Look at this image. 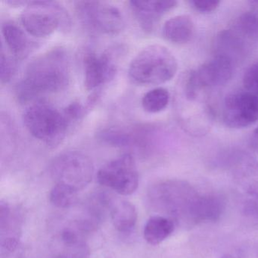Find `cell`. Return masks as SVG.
<instances>
[{
  "label": "cell",
  "instance_id": "1",
  "mask_svg": "<svg viewBox=\"0 0 258 258\" xmlns=\"http://www.w3.org/2000/svg\"><path fill=\"white\" fill-rule=\"evenodd\" d=\"M71 80L69 54L55 47L34 58L16 86V94L22 103L43 100L42 98L66 90Z\"/></svg>",
  "mask_w": 258,
  "mask_h": 258
},
{
  "label": "cell",
  "instance_id": "2",
  "mask_svg": "<svg viewBox=\"0 0 258 258\" xmlns=\"http://www.w3.org/2000/svg\"><path fill=\"white\" fill-rule=\"evenodd\" d=\"M147 196L152 209L171 219L176 225L191 227L198 224V208L202 195L186 181H160L150 187Z\"/></svg>",
  "mask_w": 258,
  "mask_h": 258
},
{
  "label": "cell",
  "instance_id": "3",
  "mask_svg": "<svg viewBox=\"0 0 258 258\" xmlns=\"http://www.w3.org/2000/svg\"><path fill=\"white\" fill-rule=\"evenodd\" d=\"M208 90L197 82L192 70L184 73L179 80L180 122L184 130L191 135L208 134L214 123V112Z\"/></svg>",
  "mask_w": 258,
  "mask_h": 258
},
{
  "label": "cell",
  "instance_id": "4",
  "mask_svg": "<svg viewBox=\"0 0 258 258\" xmlns=\"http://www.w3.org/2000/svg\"><path fill=\"white\" fill-rule=\"evenodd\" d=\"M177 60L165 46L153 44L142 49L130 64V78L137 84L159 85L174 78Z\"/></svg>",
  "mask_w": 258,
  "mask_h": 258
},
{
  "label": "cell",
  "instance_id": "5",
  "mask_svg": "<svg viewBox=\"0 0 258 258\" xmlns=\"http://www.w3.org/2000/svg\"><path fill=\"white\" fill-rule=\"evenodd\" d=\"M23 121L34 138L50 147L61 143L72 124L63 110L44 100L29 105L24 111Z\"/></svg>",
  "mask_w": 258,
  "mask_h": 258
},
{
  "label": "cell",
  "instance_id": "6",
  "mask_svg": "<svg viewBox=\"0 0 258 258\" xmlns=\"http://www.w3.org/2000/svg\"><path fill=\"white\" fill-rule=\"evenodd\" d=\"M258 43V13L254 10L240 15L228 29L216 38V53L227 55L234 62L247 55Z\"/></svg>",
  "mask_w": 258,
  "mask_h": 258
},
{
  "label": "cell",
  "instance_id": "7",
  "mask_svg": "<svg viewBox=\"0 0 258 258\" xmlns=\"http://www.w3.org/2000/svg\"><path fill=\"white\" fill-rule=\"evenodd\" d=\"M21 15V22L27 32L34 37H46L58 28L67 30L70 18L59 4L52 1H30Z\"/></svg>",
  "mask_w": 258,
  "mask_h": 258
},
{
  "label": "cell",
  "instance_id": "8",
  "mask_svg": "<svg viewBox=\"0 0 258 258\" xmlns=\"http://www.w3.org/2000/svg\"><path fill=\"white\" fill-rule=\"evenodd\" d=\"M49 171L55 184L79 191L93 179L94 166L91 159L83 152L69 151L52 160Z\"/></svg>",
  "mask_w": 258,
  "mask_h": 258
},
{
  "label": "cell",
  "instance_id": "9",
  "mask_svg": "<svg viewBox=\"0 0 258 258\" xmlns=\"http://www.w3.org/2000/svg\"><path fill=\"white\" fill-rule=\"evenodd\" d=\"M75 10L80 22L90 32L116 35L124 29L123 15L108 3L80 1L75 4Z\"/></svg>",
  "mask_w": 258,
  "mask_h": 258
},
{
  "label": "cell",
  "instance_id": "10",
  "mask_svg": "<svg viewBox=\"0 0 258 258\" xmlns=\"http://www.w3.org/2000/svg\"><path fill=\"white\" fill-rule=\"evenodd\" d=\"M99 183L121 196H130L139 186L138 168L131 154H123L102 166L97 173Z\"/></svg>",
  "mask_w": 258,
  "mask_h": 258
},
{
  "label": "cell",
  "instance_id": "11",
  "mask_svg": "<svg viewBox=\"0 0 258 258\" xmlns=\"http://www.w3.org/2000/svg\"><path fill=\"white\" fill-rule=\"evenodd\" d=\"M222 119L232 129L248 127L258 122V97L246 90L232 92L223 101Z\"/></svg>",
  "mask_w": 258,
  "mask_h": 258
},
{
  "label": "cell",
  "instance_id": "12",
  "mask_svg": "<svg viewBox=\"0 0 258 258\" xmlns=\"http://www.w3.org/2000/svg\"><path fill=\"white\" fill-rule=\"evenodd\" d=\"M232 58L223 54L215 55L193 71L197 82L206 90L218 88L227 84L234 72Z\"/></svg>",
  "mask_w": 258,
  "mask_h": 258
},
{
  "label": "cell",
  "instance_id": "13",
  "mask_svg": "<svg viewBox=\"0 0 258 258\" xmlns=\"http://www.w3.org/2000/svg\"><path fill=\"white\" fill-rule=\"evenodd\" d=\"M84 86L88 91L109 82L114 78L117 66L111 53L89 52L84 57Z\"/></svg>",
  "mask_w": 258,
  "mask_h": 258
},
{
  "label": "cell",
  "instance_id": "14",
  "mask_svg": "<svg viewBox=\"0 0 258 258\" xmlns=\"http://www.w3.org/2000/svg\"><path fill=\"white\" fill-rule=\"evenodd\" d=\"M129 4L142 29L146 33H150L166 13L176 8L178 3L172 0H155L131 1Z\"/></svg>",
  "mask_w": 258,
  "mask_h": 258
},
{
  "label": "cell",
  "instance_id": "15",
  "mask_svg": "<svg viewBox=\"0 0 258 258\" xmlns=\"http://www.w3.org/2000/svg\"><path fill=\"white\" fill-rule=\"evenodd\" d=\"M107 212L113 225L120 233H129L137 223L138 213L131 202L107 195Z\"/></svg>",
  "mask_w": 258,
  "mask_h": 258
},
{
  "label": "cell",
  "instance_id": "16",
  "mask_svg": "<svg viewBox=\"0 0 258 258\" xmlns=\"http://www.w3.org/2000/svg\"><path fill=\"white\" fill-rule=\"evenodd\" d=\"M61 250L55 258H90V247L84 234L75 227H68L60 235Z\"/></svg>",
  "mask_w": 258,
  "mask_h": 258
},
{
  "label": "cell",
  "instance_id": "17",
  "mask_svg": "<svg viewBox=\"0 0 258 258\" xmlns=\"http://www.w3.org/2000/svg\"><path fill=\"white\" fill-rule=\"evenodd\" d=\"M2 33L7 47L15 58L23 59L29 55L34 43L19 25L14 22H6L3 25Z\"/></svg>",
  "mask_w": 258,
  "mask_h": 258
},
{
  "label": "cell",
  "instance_id": "18",
  "mask_svg": "<svg viewBox=\"0 0 258 258\" xmlns=\"http://www.w3.org/2000/svg\"><path fill=\"white\" fill-rule=\"evenodd\" d=\"M195 25L188 16H175L168 19L162 28L164 38L174 44H185L192 38Z\"/></svg>",
  "mask_w": 258,
  "mask_h": 258
},
{
  "label": "cell",
  "instance_id": "19",
  "mask_svg": "<svg viewBox=\"0 0 258 258\" xmlns=\"http://www.w3.org/2000/svg\"><path fill=\"white\" fill-rule=\"evenodd\" d=\"M23 217L19 208L7 202L0 204V241L21 240Z\"/></svg>",
  "mask_w": 258,
  "mask_h": 258
},
{
  "label": "cell",
  "instance_id": "20",
  "mask_svg": "<svg viewBox=\"0 0 258 258\" xmlns=\"http://www.w3.org/2000/svg\"><path fill=\"white\" fill-rule=\"evenodd\" d=\"M176 223L162 215L150 217L145 225L143 236L148 244L158 245L165 241L174 232Z\"/></svg>",
  "mask_w": 258,
  "mask_h": 258
},
{
  "label": "cell",
  "instance_id": "21",
  "mask_svg": "<svg viewBox=\"0 0 258 258\" xmlns=\"http://www.w3.org/2000/svg\"><path fill=\"white\" fill-rule=\"evenodd\" d=\"M225 209L223 199L217 195H202L198 209V223L218 220Z\"/></svg>",
  "mask_w": 258,
  "mask_h": 258
},
{
  "label": "cell",
  "instance_id": "22",
  "mask_svg": "<svg viewBox=\"0 0 258 258\" xmlns=\"http://www.w3.org/2000/svg\"><path fill=\"white\" fill-rule=\"evenodd\" d=\"M170 93L163 87L147 92L142 99L143 109L149 113H158L167 108L170 102Z\"/></svg>",
  "mask_w": 258,
  "mask_h": 258
},
{
  "label": "cell",
  "instance_id": "23",
  "mask_svg": "<svg viewBox=\"0 0 258 258\" xmlns=\"http://www.w3.org/2000/svg\"><path fill=\"white\" fill-rule=\"evenodd\" d=\"M78 193L69 187L55 184L49 194V201L56 208L67 209L76 203Z\"/></svg>",
  "mask_w": 258,
  "mask_h": 258
},
{
  "label": "cell",
  "instance_id": "24",
  "mask_svg": "<svg viewBox=\"0 0 258 258\" xmlns=\"http://www.w3.org/2000/svg\"><path fill=\"white\" fill-rule=\"evenodd\" d=\"M0 258H25L21 240L0 241Z\"/></svg>",
  "mask_w": 258,
  "mask_h": 258
},
{
  "label": "cell",
  "instance_id": "25",
  "mask_svg": "<svg viewBox=\"0 0 258 258\" xmlns=\"http://www.w3.org/2000/svg\"><path fill=\"white\" fill-rule=\"evenodd\" d=\"M242 82L244 90L258 97V60L246 69Z\"/></svg>",
  "mask_w": 258,
  "mask_h": 258
},
{
  "label": "cell",
  "instance_id": "26",
  "mask_svg": "<svg viewBox=\"0 0 258 258\" xmlns=\"http://www.w3.org/2000/svg\"><path fill=\"white\" fill-rule=\"evenodd\" d=\"M1 82L2 84H7L10 82L15 74L16 72V62L13 58L9 56L7 54L4 52V49L2 48L1 50Z\"/></svg>",
  "mask_w": 258,
  "mask_h": 258
},
{
  "label": "cell",
  "instance_id": "27",
  "mask_svg": "<svg viewBox=\"0 0 258 258\" xmlns=\"http://www.w3.org/2000/svg\"><path fill=\"white\" fill-rule=\"evenodd\" d=\"M188 4L196 11L202 14L214 13L220 5V1L217 0H191Z\"/></svg>",
  "mask_w": 258,
  "mask_h": 258
},
{
  "label": "cell",
  "instance_id": "28",
  "mask_svg": "<svg viewBox=\"0 0 258 258\" xmlns=\"http://www.w3.org/2000/svg\"><path fill=\"white\" fill-rule=\"evenodd\" d=\"M87 110V108H84L80 102H73L68 105L63 111L72 123L74 121L80 120L84 115Z\"/></svg>",
  "mask_w": 258,
  "mask_h": 258
},
{
  "label": "cell",
  "instance_id": "29",
  "mask_svg": "<svg viewBox=\"0 0 258 258\" xmlns=\"http://www.w3.org/2000/svg\"><path fill=\"white\" fill-rule=\"evenodd\" d=\"M250 145L252 149L258 154V127L252 134L250 140Z\"/></svg>",
  "mask_w": 258,
  "mask_h": 258
},
{
  "label": "cell",
  "instance_id": "30",
  "mask_svg": "<svg viewBox=\"0 0 258 258\" xmlns=\"http://www.w3.org/2000/svg\"><path fill=\"white\" fill-rule=\"evenodd\" d=\"M221 258H240V256L236 253H226Z\"/></svg>",
  "mask_w": 258,
  "mask_h": 258
}]
</instances>
